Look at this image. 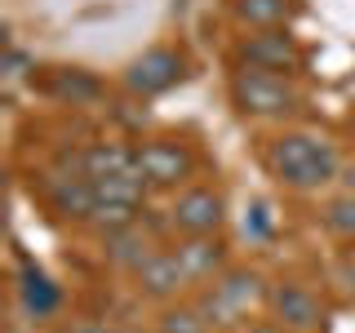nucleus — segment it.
<instances>
[{"instance_id": "nucleus-1", "label": "nucleus", "mask_w": 355, "mask_h": 333, "mask_svg": "<svg viewBox=\"0 0 355 333\" xmlns=\"http://www.w3.org/2000/svg\"><path fill=\"white\" fill-rule=\"evenodd\" d=\"M266 169L293 191H320L342 173L338 147L320 133H280L266 147Z\"/></svg>"}, {"instance_id": "nucleus-2", "label": "nucleus", "mask_w": 355, "mask_h": 333, "mask_svg": "<svg viewBox=\"0 0 355 333\" xmlns=\"http://www.w3.org/2000/svg\"><path fill=\"white\" fill-rule=\"evenodd\" d=\"M231 103H236L244 116L275 120V116H293V111L302 107V89L293 85V76L240 67V71L231 76Z\"/></svg>"}, {"instance_id": "nucleus-3", "label": "nucleus", "mask_w": 355, "mask_h": 333, "mask_svg": "<svg viewBox=\"0 0 355 333\" xmlns=\"http://www.w3.org/2000/svg\"><path fill=\"white\" fill-rule=\"evenodd\" d=\"M258 302H262V275L227 271V275H218V284L205 289V298H200L196 307L214 329H231V325H240Z\"/></svg>"}, {"instance_id": "nucleus-4", "label": "nucleus", "mask_w": 355, "mask_h": 333, "mask_svg": "<svg viewBox=\"0 0 355 333\" xmlns=\"http://www.w3.org/2000/svg\"><path fill=\"white\" fill-rule=\"evenodd\" d=\"M236 58H240V67H258V71H280V76L302 71V49H297V40L288 36L284 27L244 36L240 49H236Z\"/></svg>"}, {"instance_id": "nucleus-5", "label": "nucleus", "mask_w": 355, "mask_h": 333, "mask_svg": "<svg viewBox=\"0 0 355 333\" xmlns=\"http://www.w3.org/2000/svg\"><path fill=\"white\" fill-rule=\"evenodd\" d=\"M182 76H187L182 49H173V44H155V49H147L142 58L129 62L125 85H129L138 98H155V94H164V89H173Z\"/></svg>"}, {"instance_id": "nucleus-6", "label": "nucleus", "mask_w": 355, "mask_h": 333, "mask_svg": "<svg viewBox=\"0 0 355 333\" xmlns=\"http://www.w3.org/2000/svg\"><path fill=\"white\" fill-rule=\"evenodd\" d=\"M222 218H227V209H222V196L214 187H187L169 205V227L182 236H218Z\"/></svg>"}, {"instance_id": "nucleus-7", "label": "nucleus", "mask_w": 355, "mask_h": 333, "mask_svg": "<svg viewBox=\"0 0 355 333\" xmlns=\"http://www.w3.org/2000/svg\"><path fill=\"white\" fill-rule=\"evenodd\" d=\"M138 173L147 178V187H160V191H178L187 178L196 173V155L182 147V142H142L138 147Z\"/></svg>"}, {"instance_id": "nucleus-8", "label": "nucleus", "mask_w": 355, "mask_h": 333, "mask_svg": "<svg viewBox=\"0 0 355 333\" xmlns=\"http://www.w3.org/2000/svg\"><path fill=\"white\" fill-rule=\"evenodd\" d=\"M271 311H275V325H284L288 333H315L324 325V307H320V298L311 293L306 284H275L271 289Z\"/></svg>"}, {"instance_id": "nucleus-9", "label": "nucleus", "mask_w": 355, "mask_h": 333, "mask_svg": "<svg viewBox=\"0 0 355 333\" xmlns=\"http://www.w3.org/2000/svg\"><path fill=\"white\" fill-rule=\"evenodd\" d=\"M133 280H138V293H147V298H178L187 284V271H182V262H178V253L173 249H151L147 258L138 262V271H133Z\"/></svg>"}, {"instance_id": "nucleus-10", "label": "nucleus", "mask_w": 355, "mask_h": 333, "mask_svg": "<svg viewBox=\"0 0 355 333\" xmlns=\"http://www.w3.org/2000/svg\"><path fill=\"white\" fill-rule=\"evenodd\" d=\"M173 253L191 284L222 275V262H227V249L218 244V236H182V244H173Z\"/></svg>"}, {"instance_id": "nucleus-11", "label": "nucleus", "mask_w": 355, "mask_h": 333, "mask_svg": "<svg viewBox=\"0 0 355 333\" xmlns=\"http://www.w3.org/2000/svg\"><path fill=\"white\" fill-rule=\"evenodd\" d=\"M80 173L85 178H116V173H138V151L120 147V142H94L80 151Z\"/></svg>"}, {"instance_id": "nucleus-12", "label": "nucleus", "mask_w": 355, "mask_h": 333, "mask_svg": "<svg viewBox=\"0 0 355 333\" xmlns=\"http://www.w3.org/2000/svg\"><path fill=\"white\" fill-rule=\"evenodd\" d=\"M18 302H22L27 316L44 320V316H53V311H58L62 293H58V284H53L40 266H22V275H18Z\"/></svg>"}, {"instance_id": "nucleus-13", "label": "nucleus", "mask_w": 355, "mask_h": 333, "mask_svg": "<svg viewBox=\"0 0 355 333\" xmlns=\"http://www.w3.org/2000/svg\"><path fill=\"white\" fill-rule=\"evenodd\" d=\"M53 209H58L62 218H76V222H89V214H94V205H98V191H94V182L80 173V178H53Z\"/></svg>"}, {"instance_id": "nucleus-14", "label": "nucleus", "mask_w": 355, "mask_h": 333, "mask_svg": "<svg viewBox=\"0 0 355 333\" xmlns=\"http://www.w3.org/2000/svg\"><path fill=\"white\" fill-rule=\"evenodd\" d=\"M231 14H236L240 27L271 31L293 18V0H231Z\"/></svg>"}, {"instance_id": "nucleus-15", "label": "nucleus", "mask_w": 355, "mask_h": 333, "mask_svg": "<svg viewBox=\"0 0 355 333\" xmlns=\"http://www.w3.org/2000/svg\"><path fill=\"white\" fill-rule=\"evenodd\" d=\"M151 253L147 236H142V227L133 222V227H120V231H107V258L129 266V271H138V262Z\"/></svg>"}, {"instance_id": "nucleus-16", "label": "nucleus", "mask_w": 355, "mask_h": 333, "mask_svg": "<svg viewBox=\"0 0 355 333\" xmlns=\"http://www.w3.org/2000/svg\"><path fill=\"white\" fill-rule=\"evenodd\" d=\"M324 222H329V231L338 240H355V191L333 200V205L324 209Z\"/></svg>"}, {"instance_id": "nucleus-17", "label": "nucleus", "mask_w": 355, "mask_h": 333, "mask_svg": "<svg viewBox=\"0 0 355 333\" xmlns=\"http://www.w3.org/2000/svg\"><path fill=\"white\" fill-rule=\"evenodd\" d=\"M89 222L103 231H120V227H133L138 222V209L133 205H116V200H98L94 214H89Z\"/></svg>"}, {"instance_id": "nucleus-18", "label": "nucleus", "mask_w": 355, "mask_h": 333, "mask_svg": "<svg viewBox=\"0 0 355 333\" xmlns=\"http://www.w3.org/2000/svg\"><path fill=\"white\" fill-rule=\"evenodd\" d=\"M155 333H209V320L200 316V307H178V311H164Z\"/></svg>"}, {"instance_id": "nucleus-19", "label": "nucleus", "mask_w": 355, "mask_h": 333, "mask_svg": "<svg viewBox=\"0 0 355 333\" xmlns=\"http://www.w3.org/2000/svg\"><path fill=\"white\" fill-rule=\"evenodd\" d=\"M271 231H275L271 205H266V200H253V209L244 214V236L249 240H271Z\"/></svg>"}, {"instance_id": "nucleus-20", "label": "nucleus", "mask_w": 355, "mask_h": 333, "mask_svg": "<svg viewBox=\"0 0 355 333\" xmlns=\"http://www.w3.org/2000/svg\"><path fill=\"white\" fill-rule=\"evenodd\" d=\"M76 333H129V329H116V325H80Z\"/></svg>"}, {"instance_id": "nucleus-21", "label": "nucleus", "mask_w": 355, "mask_h": 333, "mask_svg": "<svg viewBox=\"0 0 355 333\" xmlns=\"http://www.w3.org/2000/svg\"><path fill=\"white\" fill-rule=\"evenodd\" d=\"M342 182H347V191H355V160L347 164V169H342Z\"/></svg>"}, {"instance_id": "nucleus-22", "label": "nucleus", "mask_w": 355, "mask_h": 333, "mask_svg": "<svg viewBox=\"0 0 355 333\" xmlns=\"http://www.w3.org/2000/svg\"><path fill=\"white\" fill-rule=\"evenodd\" d=\"M253 333H288L284 325H262V329H253Z\"/></svg>"}]
</instances>
